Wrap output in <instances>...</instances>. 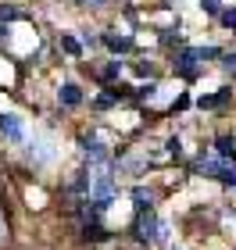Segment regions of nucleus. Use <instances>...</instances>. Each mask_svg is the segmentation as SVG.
<instances>
[{
	"mask_svg": "<svg viewBox=\"0 0 236 250\" xmlns=\"http://www.w3.org/2000/svg\"><path fill=\"white\" fill-rule=\"evenodd\" d=\"M111 161H107V154L104 157H89V175H86V186H89V200H93V208L97 211H104L111 197H115V179H111Z\"/></svg>",
	"mask_w": 236,
	"mask_h": 250,
	"instance_id": "1",
	"label": "nucleus"
},
{
	"mask_svg": "<svg viewBox=\"0 0 236 250\" xmlns=\"http://www.w3.org/2000/svg\"><path fill=\"white\" fill-rule=\"evenodd\" d=\"M200 54L197 50H183L175 58V75H183V79H197V72H200Z\"/></svg>",
	"mask_w": 236,
	"mask_h": 250,
	"instance_id": "2",
	"label": "nucleus"
},
{
	"mask_svg": "<svg viewBox=\"0 0 236 250\" xmlns=\"http://www.w3.org/2000/svg\"><path fill=\"white\" fill-rule=\"evenodd\" d=\"M200 172H208V175L222 179V183H233L236 186V168L226 165V161H204V157H200Z\"/></svg>",
	"mask_w": 236,
	"mask_h": 250,
	"instance_id": "3",
	"label": "nucleus"
},
{
	"mask_svg": "<svg viewBox=\"0 0 236 250\" xmlns=\"http://www.w3.org/2000/svg\"><path fill=\"white\" fill-rule=\"evenodd\" d=\"M136 236L150 243V240H161V236H165V229L154 222V214L147 211V214H140V222H136Z\"/></svg>",
	"mask_w": 236,
	"mask_h": 250,
	"instance_id": "4",
	"label": "nucleus"
},
{
	"mask_svg": "<svg viewBox=\"0 0 236 250\" xmlns=\"http://www.w3.org/2000/svg\"><path fill=\"white\" fill-rule=\"evenodd\" d=\"M0 132H4V140H11V143H21V122H18V115H0Z\"/></svg>",
	"mask_w": 236,
	"mask_h": 250,
	"instance_id": "5",
	"label": "nucleus"
},
{
	"mask_svg": "<svg viewBox=\"0 0 236 250\" xmlns=\"http://www.w3.org/2000/svg\"><path fill=\"white\" fill-rule=\"evenodd\" d=\"M58 100H61L64 107H75L79 100H83V93H79V86H75V83H64V86L58 89Z\"/></svg>",
	"mask_w": 236,
	"mask_h": 250,
	"instance_id": "6",
	"label": "nucleus"
},
{
	"mask_svg": "<svg viewBox=\"0 0 236 250\" xmlns=\"http://www.w3.org/2000/svg\"><path fill=\"white\" fill-rule=\"evenodd\" d=\"M132 200H136V211H140V214H147V211L154 208V197H150L147 189H140V186L132 189Z\"/></svg>",
	"mask_w": 236,
	"mask_h": 250,
	"instance_id": "7",
	"label": "nucleus"
},
{
	"mask_svg": "<svg viewBox=\"0 0 236 250\" xmlns=\"http://www.w3.org/2000/svg\"><path fill=\"white\" fill-rule=\"evenodd\" d=\"M233 89H218V93H211V97H200V107H222L229 100Z\"/></svg>",
	"mask_w": 236,
	"mask_h": 250,
	"instance_id": "8",
	"label": "nucleus"
},
{
	"mask_svg": "<svg viewBox=\"0 0 236 250\" xmlns=\"http://www.w3.org/2000/svg\"><path fill=\"white\" fill-rule=\"evenodd\" d=\"M104 43H107L111 50H132V40H129V36H115V32H107Z\"/></svg>",
	"mask_w": 236,
	"mask_h": 250,
	"instance_id": "9",
	"label": "nucleus"
},
{
	"mask_svg": "<svg viewBox=\"0 0 236 250\" xmlns=\"http://www.w3.org/2000/svg\"><path fill=\"white\" fill-rule=\"evenodd\" d=\"M215 146H218V154H222V157L236 154V140H233V136H218V140H215Z\"/></svg>",
	"mask_w": 236,
	"mask_h": 250,
	"instance_id": "10",
	"label": "nucleus"
},
{
	"mask_svg": "<svg viewBox=\"0 0 236 250\" xmlns=\"http://www.w3.org/2000/svg\"><path fill=\"white\" fill-rule=\"evenodd\" d=\"M218 18H222V21H226V25H229V29H236V7H233V11H222V15H218Z\"/></svg>",
	"mask_w": 236,
	"mask_h": 250,
	"instance_id": "11",
	"label": "nucleus"
},
{
	"mask_svg": "<svg viewBox=\"0 0 236 250\" xmlns=\"http://www.w3.org/2000/svg\"><path fill=\"white\" fill-rule=\"evenodd\" d=\"M61 47H64V50H68V54H79V43H75L72 36H61Z\"/></svg>",
	"mask_w": 236,
	"mask_h": 250,
	"instance_id": "12",
	"label": "nucleus"
},
{
	"mask_svg": "<svg viewBox=\"0 0 236 250\" xmlns=\"http://www.w3.org/2000/svg\"><path fill=\"white\" fill-rule=\"evenodd\" d=\"M15 18H18L15 7H0V21H15Z\"/></svg>",
	"mask_w": 236,
	"mask_h": 250,
	"instance_id": "13",
	"label": "nucleus"
},
{
	"mask_svg": "<svg viewBox=\"0 0 236 250\" xmlns=\"http://www.w3.org/2000/svg\"><path fill=\"white\" fill-rule=\"evenodd\" d=\"M222 68H226V72H233V75H236V54H226V61H222Z\"/></svg>",
	"mask_w": 236,
	"mask_h": 250,
	"instance_id": "14",
	"label": "nucleus"
},
{
	"mask_svg": "<svg viewBox=\"0 0 236 250\" xmlns=\"http://www.w3.org/2000/svg\"><path fill=\"white\" fill-rule=\"evenodd\" d=\"M200 4H204L208 15H222V11H218V0H200Z\"/></svg>",
	"mask_w": 236,
	"mask_h": 250,
	"instance_id": "15",
	"label": "nucleus"
},
{
	"mask_svg": "<svg viewBox=\"0 0 236 250\" xmlns=\"http://www.w3.org/2000/svg\"><path fill=\"white\" fill-rule=\"evenodd\" d=\"M118 68H122V64H118V61H111V64H107V68H104V79H115V75H118Z\"/></svg>",
	"mask_w": 236,
	"mask_h": 250,
	"instance_id": "16",
	"label": "nucleus"
},
{
	"mask_svg": "<svg viewBox=\"0 0 236 250\" xmlns=\"http://www.w3.org/2000/svg\"><path fill=\"white\" fill-rule=\"evenodd\" d=\"M83 4H93V7H100V4H107V0H83Z\"/></svg>",
	"mask_w": 236,
	"mask_h": 250,
	"instance_id": "17",
	"label": "nucleus"
},
{
	"mask_svg": "<svg viewBox=\"0 0 236 250\" xmlns=\"http://www.w3.org/2000/svg\"><path fill=\"white\" fill-rule=\"evenodd\" d=\"M4 32H7V29H4V25H0V40H4Z\"/></svg>",
	"mask_w": 236,
	"mask_h": 250,
	"instance_id": "18",
	"label": "nucleus"
}]
</instances>
